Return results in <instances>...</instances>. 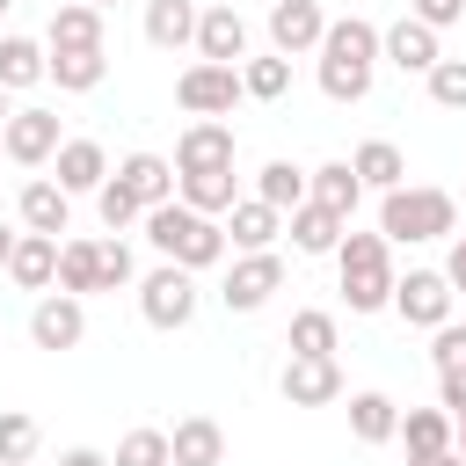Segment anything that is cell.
Here are the masks:
<instances>
[{"label": "cell", "instance_id": "cell-2", "mask_svg": "<svg viewBox=\"0 0 466 466\" xmlns=\"http://www.w3.org/2000/svg\"><path fill=\"white\" fill-rule=\"evenodd\" d=\"M146 240L160 248V262H175V269H211V262H226V226L218 218H204V211H189V204H153L146 218Z\"/></svg>", "mask_w": 466, "mask_h": 466}, {"label": "cell", "instance_id": "cell-50", "mask_svg": "<svg viewBox=\"0 0 466 466\" xmlns=\"http://www.w3.org/2000/svg\"><path fill=\"white\" fill-rule=\"evenodd\" d=\"M7 116H15V109H7V87H0V124H7Z\"/></svg>", "mask_w": 466, "mask_h": 466}, {"label": "cell", "instance_id": "cell-49", "mask_svg": "<svg viewBox=\"0 0 466 466\" xmlns=\"http://www.w3.org/2000/svg\"><path fill=\"white\" fill-rule=\"evenodd\" d=\"M80 7H95V15H109V7H116V0H80Z\"/></svg>", "mask_w": 466, "mask_h": 466}, {"label": "cell", "instance_id": "cell-37", "mask_svg": "<svg viewBox=\"0 0 466 466\" xmlns=\"http://www.w3.org/2000/svg\"><path fill=\"white\" fill-rule=\"evenodd\" d=\"M131 277H138L131 248H124V240H95V291H124Z\"/></svg>", "mask_w": 466, "mask_h": 466}, {"label": "cell", "instance_id": "cell-47", "mask_svg": "<svg viewBox=\"0 0 466 466\" xmlns=\"http://www.w3.org/2000/svg\"><path fill=\"white\" fill-rule=\"evenodd\" d=\"M15 240H22V233H15V226H0V269H7V255H15Z\"/></svg>", "mask_w": 466, "mask_h": 466}, {"label": "cell", "instance_id": "cell-51", "mask_svg": "<svg viewBox=\"0 0 466 466\" xmlns=\"http://www.w3.org/2000/svg\"><path fill=\"white\" fill-rule=\"evenodd\" d=\"M0 15H7V0H0Z\"/></svg>", "mask_w": 466, "mask_h": 466}, {"label": "cell", "instance_id": "cell-27", "mask_svg": "<svg viewBox=\"0 0 466 466\" xmlns=\"http://www.w3.org/2000/svg\"><path fill=\"white\" fill-rule=\"evenodd\" d=\"M109 51H44V80H58V95H87L102 87Z\"/></svg>", "mask_w": 466, "mask_h": 466}, {"label": "cell", "instance_id": "cell-16", "mask_svg": "<svg viewBox=\"0 0 466 466\" xmlns=\"http://www.w3.org/2000/svg\"><path fill=\"white\" fill-rule=\"evenodd\" d=\"M379 58L400 66V73H430V66L444 58V44H437V29H422L415 15H400L393 29H379Z\"/></svg>", "mask_w": 466, "mask_h": 466}, {"label": "cell", "instance_id": "cell-5", "mask_svg": "<svg viewBox=\"0 0 466 466\" xmlns=\"http://www.w3.org/2000/svg\"><path fill=\"white\" fill-rule=\"evenodd\" d=\"M138 313H146V328H160V335L189 328V320H197V277L175 269V262L146 269V277H138Z\"/></svg>", "mask_w": 466, "mask_h": 466}, {"label": "cell", "instance_id": "cell-6", "mask_svg": "<svg viewBox=\"0 0 466 466\" xmlns=\"http://www.w3.org/2000/svg\"><path fill=\"white\" fill-rule=\"evenodd\" d=\"M277 291H284V255H277V248H262V255H233V269H226V284H218L226 313H262Z\"/></svg>", "mask_w": 466, "mask_h": 466}, {"label": "cell", "instance_id": "cell-1", "mask_svg": "<svg viewBox=\"0 0 466 466\" xmlns=\"http://www.w3.org/2000/svg\"><path fill=\"white\" fill-rule=\"evenodd\" d=\"M371 73H379V29L364 15L328 22V36H320V95L328 102H364Z\"/></svg>", "mask_w": 466, "mask_h": 466}, {"label": "cell", "instance_id": "cell-48", "mask_svg": "<svg viewBox=\"0 0 466 466\" xmlns=\"http://www.w3.org/2000/svg\"><path fill=\"white\" fill-rule=\"evenodd\" d=\"M451 437H459V451H466V415H459V422H451Z\"/></svg>", "mask_w": 466, "mask_h": 466}, {"label": "cell", "instance_id": "cell-20", "mask_svg": "<svg viewBox=\"0 0 466 466\" xmlns=\"http://www.w3.org/2000/svg\"><path fill=\"white\" fill-rule=\"evenodd\" d=\"M284 233H291V248H299V255H335V248H342V233H350V218H335L328 204H313V197H306V204L284 218Z\"/></svg>", "mask_w": 466, "mask_h": 466}, {"label": "cell", "instance_id": "cell-11", "mask_svg": "<svg viewBox=\"0 0 466 466\" xmlns=\"http://www.w3.org/2000/svg\"><path fill=\"white\" fill-rule=\"evenodd\" d=\"M87 335V299H66V291H44L29 306V342L36 350H80Z\"/></svg>", "mask_w": 466, "mask_h": 466}, {"label": "cell", "instance_id": "cell-4", "mask_svg": "<svg viewBox=\"0 0 466 466\" xmlns=\"http://www.w3.org/2000/svg\"><path fill=\"white\" fill-rule=\"evenodd\" d=\"M335 269H342V306L350 313H386L393 306V248L386 233H342L335 248Z\"/></svg>", "mask_w": 466, "mask_h": 466}, {"label": "cell", "instance_id": "cell-19", "mask_svg": "<svg viewBox=\"0 0 466 466\" xmlns=\"http://www.w3.org/2000/svg\"><path fill=\"white\" fill-rule=\"evenodd\" d=\"M167 466H226V430L211 415H182L167 430Z\"/></svg>", "mask_w": 466, "mask_h": 466}, {"label": "cell", "instance_id": "cell-12", "mask_svg": "<svg viewBox=\"0 0 466 466\" xmlns=\"http://www.w3.org/2000/svg\"><path fill=\"white\" fill-rule=\"evenodd\" d=\"M233 153H240V138H233V124H218V116H197L182 138H175V175H204V167H233Z\"/></svg>", "mask_w": 466, "mask_h": 466}, {"label": "cell", "instance_id": "cell-8", "mask_svg": "<svg viewBox=\"0 0 466 466\" xmlns=\"http://www.w3.org/2000/svg\"><path fill=\"white\" fill-rule=\"evenodd\" d=\"M451 284H444V269H408V277H393V313L408 320V328H444L451 320Z\"/></svg>", "mask_w": 466, "mask_h": 466}, {"label": "cell", "instance_id": "cell-36", "mask_svg": "<svg viewBox=\"0 0 466 466\" xmlns=\"http://www.w3.org/2000/svg\"><path fill=\"white\" fill-rule=\"evenodd\" d=\"M58 291L66 299L95 291V240H58Z\"/></svg>", "mask_w": 466, "mask_h": 466}, {"label": "cell", "instance_id": "cell-43", "mask_svg": "<svg viewBox=\"0 0 466 466\" xmlns=\"http://www.w3.org/2000/svg\"><path fill=\"white\" fill-rule=\"evenodd\" d=\"M437 408H444L451 422L466 415V371H459V379H437Z\"/></svg>", "mask_w": 466, "mask_h": 466}, {"label": "cell", "instance_id": "cell-32", "mask_svg": "<svg viewBox=\"0 0 466 466\" xmlns=\"http://www.w3.org/2000/svg\"><path fill=\"white\" fill-rule=\"evenodd\" d=\"M36 80H44V44H36V36H0V87L22 95V87H36Z\"/></svg>", "mask_w": 466, "mask_h": 466}, {"label": "cell", "instance_id": "cell-9", "mask_svg": "<svg viewBox=\"0 0 466 466\" xmlns=\"http://www.w3.org/2000/svg\"><path fill=\"white\" fill-rule=\"evenodd\" d=\"M175 102L189 109V116H226L233 102H240V66H182V80H175Z\"/></svg>", "mask_w": 466, "mask_h": 466}, {"label": "cell", "instance_id": "cell-39", "mask_svg": "<svg viewBox=\"0 0 466 466\" xmlns=\"http://www.w3.org/2000/svg\"><path fill=\"white\" fill-rule=\"evenodd\" d=\"M422 80H430V102L437 109H466V58H437Z\"/></svg>", "mask_w": 466, "mask_h": 466}, {"label": "cell", "instance_id": "cell-31", "mask_svg": "<svg viewBox=\"0 0 466 466\" xmlns=\"http://www.w3.org/2000/svg\"><path fill=\"white\" fill-rule=\"evenodd\" d=\"M393 437L408 444V459H437V451H451V415L444 408H400Z\"/></svg>", "mask_w": 466, "mask_h": 466}, {"label": "cell", "instance_id": "cell-14", "mask_svg": "<svg viewBox=\"0 0 466 466\" xmlns=\"http://www.w3.org/2000/svg\"><path fill=\"white\" fill-rule=\"evenodd\" d=\"M109 182H116V189H131V204H138V211L175 204V160H160V153H124V160L109 167Z\"/></svg>", "mask_w": 466, "mask_h": 466}, {"label": "cell", "instance_id": "cell-40", "mask_svg": "<svg viewBox=\"0 0 466 466\" xmlns=\"http://www.w3.org/2000/svg\"><path fill=\"white\" fill-rule=\"evenodd\" d=\"M109 466H167V430H124Z\"/></svg>", "mask_w": 466, "mask_h": 466}, {"label": "cell", "instance_id": "cell-24", "mask_svg": "<svg viewBox=\"0 0 466 466\" xmlns=\"http://www.w3.org/2000/svg\"><path fill=\"white\" fill-rule=\"evenodd\" d=\"M7 277H15L22 291H51V284H58V240L22 233V240H15V255H7Z\"/></svg>", "mask_w": 466, "mask_h": 466}, {"label": "cell", "instance_id": "cell-17", "mask_svg": "<svg viewBox=\"0 0 466 466\" xmlns=\"http://www.w3.org/2000/svg\"><path fill=\"white\" fill-rule=\"evenodd\" d=\"M51 167H58L51 182H58L66 197H95V189L109 182V153H102L95 138H66V146L51 153Z\"/></svg>", "mask_w": 466, "mask_h": 466}, {"label": "cell", "instance_id": "cell-15", "mask_svg": "<svg viewBox=\"0 0 466 466\" xmlns=\"http://www.w3.org/2000/svg\"><path fill=\"white\" fill-rule=\"evenodd\" d=\"M277 386L291 408H328V400H342V364L335 357H291Z\"/></svg>", "mask_w": 466, "mask_h": 466}, {"label": "cell", "instance_id": "cell-45", "mask_svg": "<svg viewBox=\"0 0 466 466\" xmlns=\"http://www.w3.org/2000/svg\"><path fill=\"white\" fill-rule=\"evenodd\" d=\"M58 466H109V451H95V444H73V451H58Z\"/></svg>", "mask_w": 466, "mask_h": 466}, {"label": "cell", "instance_id": "cell-3", "mask_svg": "<svg viewBox=\"0 0 466 466\" xmlns=\"http://www.w3.org/2000/svg\"><path fill=\"white\" fill-rule=\"evenodd\" d=\"M379 233H386V248H415V240H444V233H459V197L451 189H430V182H400V189H386L379 197Z\"/></svg>", "mask_w": 466, "mask_h": 466}, {"label": "cell", "instance_id": "cell-21", "mask_svg": "<svg viewBox=\"0 0 466 466\" xmlns=\"http://www.w3.org/2000/svg\"><path fill=\"white\" fill-rule=\"evenodd\" d=\"M306 197H313V204H328L335 218H357L364 182H357V167H350V160H328V167H306Z\"/></svg>", "mask_w": 466, "mask_h": 466}, {"label": "cell", "instance_id": "cell-41", "mask_svg": "<svg viewBox=\"0 0 466 466\" xmlns=\"http://www.w3.org/2000/svg\"><path fill=\"white\" fill-rule=\"evenodd\" d=\"M95 211H102V226H109V233H124V226H138V218H146V211L131 204V189H116V182H102V189H95Z\"/></svg>", "mask_w": 466, "mask_h": 466}, {"label": "cell", "instance_id": "cell-38", "mask_svg": "<svg viewBox=\"0 0 466 466\" xmlns=\"http://www.w3.org/2000/svg\"><path fill=\"white\" fill-rule=\"evenodd\" d=\"M430 364H437V379H459L466 371V320L430 328Z\"/></svg>", "mask_w": 466, "mask_h": 466}, {"label": "cell", "instance_id": "cell-44", "mask_svg": "<svg viewBox=\"0 0 466 466\" xmlns=\"http://www.w3.org/2000/svg\"><path fill=\"white\" fill-rule=\"evenodd\" d=\"M444 284L466 299V233H451V255H444Z\"/></svg>", "mask_w": 466, "mask_h": 466}, {"label": "cell", "instance_id": "cell-22", "mask_svg": "<svg viewBox=\"0 0 466 466\" xmlns=\"http://www.w3.org/2000/svg\"><path fill=\"white\" fill-rule=\"evenodd\" d=\"M277 233H284V218H277L269 204H255V197H240V204L226 211V248H240V255L277 248Z\"/></svg>", "mask_w": 466, "mask_h": 466}, {"label": "cell", "instance_id": "cell-30", "mask_svg": "<svg viewBox=\"0 0 466 466\" xmlns=\"http://www.w3.org/2000/svg\"><path fill=\"white\" fill-rule=\"evenodd\" d=\"M393 430H400L393 393H350V437L357 444H393Z\"/></svg>", "mask_w": 466, "mask_h": 466}, {"label": "cell", "instance_id": "cell-46", "mask_svg": "<svg viewBox=\"0 0 466 466\" xmlns=\"http://www.w3.org/2000/svg\"><path fill=\"white\" fill-rule=\"evenodd\" d=\"M408 466H466V451H437V459H408Z\"/></svg>", "mask_w": 466, "mask_h": 466}, {"label": "cell", "instance_id": "cell-33", "mask_svg": "<svg viewBox=\"0 0 466 466\" xmlns=\"http://www.w3.org/2000/svg\"><path fill=\"white\" fill-rule=\"evenodd\" d=\"M240 95H255V102H284V95H291V58H277V51L240 58Z\"/></svg>", "mask_w": 466, "mask_h": 466}, {"label": "cell", "instance_id": "cell-13", "mask_svg": "<svg viewBox=\"0 0 466 466\" xmlns=\"http://www.w3.org/2000/svg\"><path fill=\"white\" fill-rule=\"evenodd\" d=\"M197 58L204 66H240L248 58V22H240V7H197Z\"/></svg>", "mask_w": 466, "mask_h": 466}, {"label": "cell", "instance_id": "cell-10", "mask_svg": "<svg viewBox=\"0 0 466 466\" xmlns=\"http://www.w3.org/2000/svg\"><path fill=\"white\" fill-rule=\"evenodd\" d=\"M320 36H328L320 0H269V51L277 58H306V51H320Z\"/></svg>", "mask_w": 466, "mask_h": 466}, {"label": "cell", "instance_id": "cell-42", "mask_svg": "<svg viewBox=\"0 0 466 466\" xmlns=\"http://www.w3.org/2000/svg\"><path fill=\"white\" fill-rule=\"evenodd\" d=\"M408 15H415L422 29H437V36H444L451 22H466V0H408Z\"/></svg>", "mask_w": 466, "mask_h": 466}, {"label": "cell", "instance_id": "cell-23", "mask_svg": "<svg viewBox=\"0 0 466 466\" xmlns=\"http://www.w3.org/2000/svg\"><path fill=\"white\" fill-rule=\"evenodd\" d=\"M175 204L204 211V218H226L240 197H233V167H204V175H175Z\"/></svg>", "mask_w": 466, "mask_h": 466}, {"label": "cell", "instance_id": "cell-28", "mask_svg": "<svg viewBox=\"0 0 466 466\" xmlns=\"http://www.w3.org/2000/svg\"><path fill=\"white\" fill-rule=\"evenodd\" d=\"M350 167H357V182H364V189H379V197L408 182V160H400V146H393V138H364V146L350 153Z\"/></svg>", "mask_w": 466, "mask_h": 466}, {"label": "cell", "instance_id": "cell-26", "mask_svg": "<svg viewBox=\"0 0 466 466\" xmlns=\"http://www.w3.org/2000/svg\"><path fill=\"white\" fill-rule=\"evenodd\" d=\"M44 51H102V15L80 7V0H66L51 15V29H44Z\"/></svg>", "mask_w": 466, "mask_h": 466}, {"label": "cell", "instance_id": "cell-34", "mask_svg": "<svg viewBox=\"0 0 466 466\" xmlns=\"http://www.w3.org/2000/svg\"><path fill=\"white\" fill-rule=\"evenodd\" d=\"M284 350H291V357H335V313H320V306L291 313V335H284Z\"/></svg>", "mask_w": 466, "mask_h": 466}, {"label": "cell", "instance_id": "cell-25", "mask_svg": "<svg viewBox=\"0 0 466 466\" xmlns=\"http://www.w3.org/2000/svg\"><path fill=\"white\" fill-rule=\"evenodd\" d=\"M146 44L153 51L197 44V0H146Z\"/></svg>", "mask_w": 466, "mask_h": 466}, {"label": "cell", "instance_id": "cell-29", "mask_svg": "<svg viewBox=\"0 0 466 466\" xmlns=\"http://www.w3.org/2000/svg\"><path fill=\"white\" fill-rule=\"evenodd\" d=\"M255 204H269L277 218H291V211L306 204V167H291V160H262V167H255Z\"/></svg>", "mask_w": 466, "mask_h": 466}, {"label": "cell", "instance_id": "cell-18", "mask_svg": "<svg viewBox=\"0 0 466 466\" xmlns=\"http://www.w3.org/2000/svg\"><path fill=\"white\" fill-rule=\"evenodd\" d=\"M15 211H22V233H44V240H58L66 226H73V197L51 182V175H36V182H22V197H15Z\"/></svg>", "mask_w": 466, "mask_h": 466}, {"label": "cell", "instance_id": "cell-7", "mask_svg": "<svg viewBox=\"0 0 466 466\" xmlns=\"http://www.w3.org/2000/svg\"><path fill=\"white\" fill-rule=\"evenodd\" d=\"M58 146H66V131H58L51 109H15L0 124V160H15V167H51Z\"/></svg>", "mask_w": 466, "mask_h": 466}, {"label": "cell", "instance_id": "cell-35", "mask_svg": "<svg viewBox=\"0 0 466 466\" xmlns=\"http://www.w3.org/2000/svg\"><path fill=\"white\" fill-rule=\"evenodd\" d=\"M36 444H44L36 415H22V408H0V466H29V459H36Z\"/></svg>", "mask_w": 466, "mask_h": 466}]
</instances>
